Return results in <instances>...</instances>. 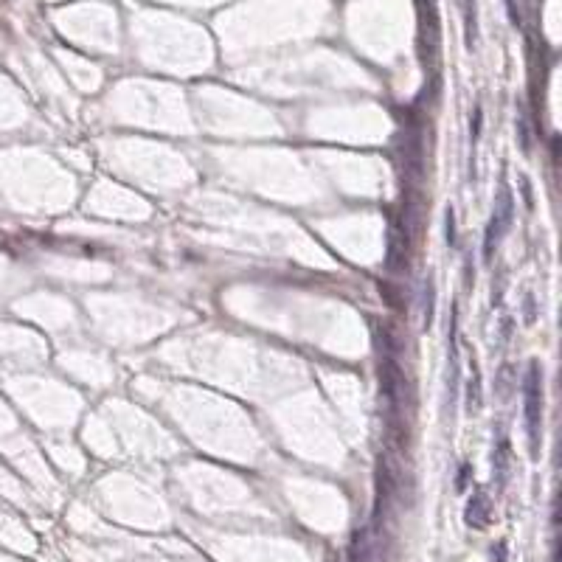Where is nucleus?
<instances>
[{
    "instance_id": "f257e3e1",
    "label": "nucleus",
    "mask_w": 562,
    "mask_h": 562,
    "mask_svg": "<svg viewBox=\"0 0 562 562\" xmlns=\"http://www.w3.org/2000/svg\"><path fill=\"white\" fill-rule=\"evenodd\" d=\"M526 427L531 438V453H537V436L542 427V374L537 371V366H531L526 377Z\"/></svg>"
}]
</instances>
